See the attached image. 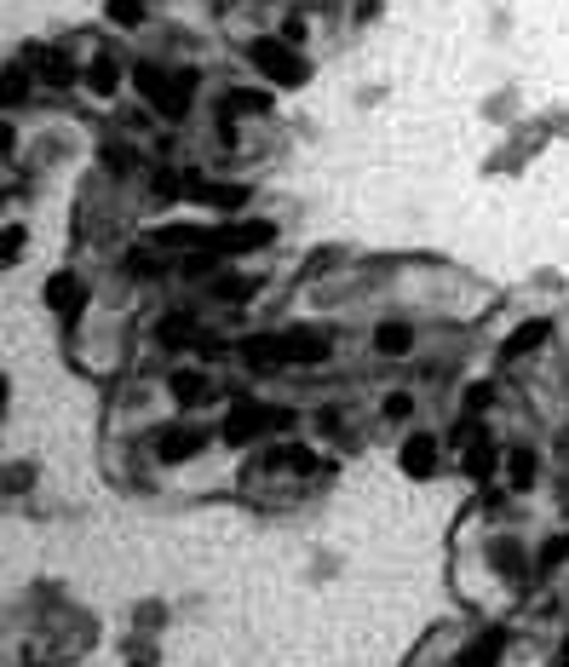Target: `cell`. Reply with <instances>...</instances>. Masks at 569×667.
Returning <instances> with one entry per match:
<instances>
[{
    "label": "cell",
    "instance_id": "1",
    "mask_svg": "<svg viewBox=\"0 0 569 667\" xmlns=\"http://www.w3.org/2000/svg\"><path fill=\"white\" fill-rule=\"evenodd\" d=\"M248 58L271 87H305V75H311V64L294 52V41H253Z\"/></svg>",
    "mask_w": 569,
    "mask_h": 667
},
{
    "label": "cell",
    "instance_id": "2",
    "mask_svg": "<svg viewBox=\"0 0 569 667\" xmlns=\"http://www.w3.org/2000/svg\"><path fill=\"white\" fill-rule=\"evenodd\" d=\"M271 242V225H259V219H236V225H219V230H207V253H253V248H265Z\"/></svg>",
    "mask_w": 569,
    "mask_h": 667
},
{
    "label": "cell",
    "instance_id": "3",
    "mask_svg": "<svg viewBox=\"0 0 569 667\" xmlns=\"http://www.w3.org/2000/svg\"><path fill=\"white\" fill-rule=\"evenodd\" d=\"M282 340H288V368L294 363H328V351H334V340L317 334V328H294V334H282Z\"/></svg>",
    "mask_w": 569,
    "mask_h": 667
},
{
    "label": "cell",
    "instance_id": "4",
    "mask_svg": "<svg viewBox=\"0 0 569 667\" xmlns=\"http://www.w3.org/2000/svg\"><path fill=\"white\" fill-rule=\"evenodd\" d=\"M403 472H409V478H432L437 472V437L432 432L403 437Z\"/></svg>",
    "mask_w": 569,
    "mask_h": 667
},
{
    "label": "cell",
    "instance_id": "5",
    "mask_svg": "<svg viewBox=\"0 0 569 667\" xmlns=\"http://www.w3.org/2000/svg\"><path fill=\"white\" fill-rule=\"evenodd\" d=\"M202 443L207 437L196 432V426H167V432L156 437V455L161 460H190V455H202Z\"/></svg>",
    "mask_w": 569,
    "mask_h": 667
},
{
    "label": "cell",
    "instance_id": "6",
    "mask_svg": "<svg viewBox=\"0 0 569 667\" xmlns=\"http://www.w3.org/2000/svg\"><path fill=\"white\" fill-rule=\"evenodd\" d=\"M547 340H552V322L535 317V322H524V328H518V334L501 345V357H506V363H518V357H529V351H541Z\"/></svg>",
    "mask_w": 569,
    "mask_h": 667
},
{
    "label": "cell",
    "instance_id": "7",
    "mask_svg": "<svg viewBox=\"0 0 569 667\" xmlns=\"http://www.w3.org/2000/svg\"><path fill=\"white\" fill-rule=\"evenodd\" d=\"M506 489H529L535 483V472H541V455L529 449V443H518V449H506Z\"/></svg>",
    "mask_w": 569,
    "mask_h": 667
},
{
    "label": "cell",
    "instance_id": "8",
    "mask_svg": "<svg viewBox=\"0 0 569 667\" xmlns=\"http://www.w3.org/2000/svg\"><path fill=\"white\" fill-rule=\"evenodd\" d=\"M46 305H52L58 317H75V311L87 305V288H81L75 276H52V282H46Z\"/></svg>",
    "mask_w": 569,
    "mask_h": 667
},
{
    "label": "cell",
    "instance_id": "9",
    "mask_svg": "<svg viewBox=\"0 0 569 667\" xmlns=\"http://www.w3.org/2000/svg\"><path fill=\"white\" fill-rule=\"evenodd\" d=\"M173 397H179V409H196V403L213 397V380H207L202 368H179L173 374Z\"/></svg>",
    "mask_w": 569,
    "mask_h": 667
},
{
    "label": "cell",
    "instance_id": "10",
    "mask_svg": "<svg viewBox=\"0 0 569 667\" xmlns=\"http://www.w3.org/2000/svg\"><path fill=\"white\" fill-rule=\"evenodd\" d=\"M253 432H271V409H259V403H236V414H230V426H225V437H253Z\"/></svg>",
    "mask_w": 569,
    "mask_h": 667
},
{
    "label": "cell",
    "instance_id": "11",
    "mask_svg": "<svg viewBox=\"0 0 569 667\" xmlns=\"http://www.w3.org/2000/svg\"><path fill=\"white\" fill-rule=\"evenodd\" d=\"M374 345H380V357H409L414 328L409 322H380V328H374Z\"/></svg>",
    "mask_w": 569,
    "mask_h": 667
},
{
    "label": "cell",
    "instance_id": "12",
    "mask_svg": "<svg viewBox=\"0 0 569 667\" xmlns=\"http://www.w3.org/2000/svg\"><path fill=\"white\" fill-rule=\"evenodd\" d=\"M501 650H506V633H483V639L472 644L455 667H495V662H501Z\"/></svg>",
    "mask_w": 569,
    "mask_h": 667
},
{
    "label": "cell",
    "instance_id": "13",
    "mask_svg": "<svg viewBox=\"0 0 569 667\" xmlns=\"http://www.w3.org/2000/svg\"><path fill=\"white\" fill-rule=\"evenodd\" d=\"M161 345H173V351H190V345H202V334H196V322H161Z\"/></svg>",
    "mask_w": 569,
    "mask_h": 667
},
{
    "label": "cell",
    "instance_id": "14",
    "mask_svg": "<svg viewBox=\"0 0 569 667\" xmlns=\"http://www.w3.org/2000/svg\"><path fill=\"white\" fill-rule=\"evenodd\" d=\"M110 23L115 29H138L144 23V0H110Z\"/></svg>",
    "mask_w": 569,
    "mask_h": 667
},
{
    "label": "cell",
    "instance_id": "15",
    "mask_svg": "<svg viewBox=\"0 0 569 667\" xmlns=\"http://www.w3.org/2000/svg\"><path fill=\"white\" fill-rule=\"evenodd\" d=\"M213 294L236 305V299H248V294H253V282H248V276H219V282H213Z\"/></svg>",
    "mask_w": 569,
    "mask_h": 667
},
{
    "label": "cell",
    "instance_id": "16",
    "mask_svg": "<svg viewBox=\"0 0 569 667\" xmlns=\"http://www.w3.org/2000/svg\"><path fill=\"white\" fill-rule=\"evenodd\" d=\"M495 570H506V575H524V552L512 547V541H501V547H495Z\"/></svg>",
    "mask_w": 569,
    "mask_h": 667
},
{
    "label": "cell",
    "instance_id": "17",
    "mask_svg": "<svg viewBox=\"0 0 569 667\" xmlns=\"http://www.w3.org/2000/svg\"><path fill=\"white\" fill-rule=\"evenodd\" d=\"M386 414H391V420H409V414H414V397H409V391H391V397H386Z\"/></svg>",
    "mask_w": 569,
    "mask_h": 667
},
{
    "label": "cell",
    "instance_id": "18",
    "mask_svg": "<svg viewBox=\"0 0 569 667\" xmlns=\"http://www.w3.org/2000/svg\"><path fill=\"white\" fill-rule=\"evenodd\" d=\"M489 403H495V386H472V391H466V414H483Z\"/></svg>",
    "mask_w": 569,
    "mask_h": 667
},
{
    "label": "cell",
    "instance_id": "19",
    "mask_svg": "<svg viewBox=\"0 0 569 667\" xmlns=\"http://www.w3.org/2000/svg\"><path fill=\"white\" fill-rule=\"evenodd\" d=\"M558 667H569V644H564V650H558Z\"/></svg>",
    "mask_w": 569,
    "mask_h": 667
}]
</instances>
